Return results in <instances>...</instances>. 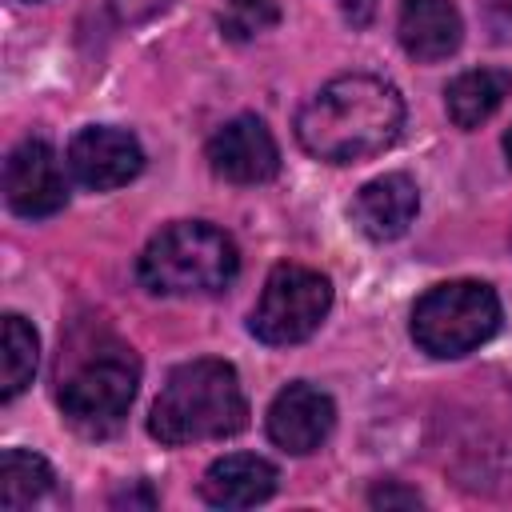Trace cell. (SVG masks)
Segmentation results:
<instances>
[{"label": "cell", "instance_id": "obj_4", "mask_svg": "<svg viewBox=\"0 0 512 512\" xmlns=\"http://www.w3.org/2000/svg\"><path fill=\"white\" fill-rule=\"evenodd\" d=\"M136 384H140V364L132 348L112 336H96V344L72 352V364L56 388V404L80 436L100 440L124 424L136 400Z\"/></svg>", "mask_w": 512, "mask_h": 512}, {"label": "cell", "instance_id": "obj_20", "mask_svg": "<svg viewBox=\"0 0 512 512\" xmlns=\"http://www.w3.org/2000/svg\"><path fill=\"white\" fill-rule=\"evenodd\" d=\"M480 12L496 40H512V0H480Z\"/></svg>", "mask_w": 512, "mask_h": 512}, {"label": "cell", "instance_id": "obj_10", "mask_svg": "<svg viewBox=\"0 0 512 512\" xmlns=\"http://www.w3.org/2000/svg\"><path fill=\"white\" fill-rule=\"evenodd\" d=\"M208 168L228 184H264L280 172L276 136L260 116H236L212 132Z\"/></svg>", "mask_w": 512, "mask_h": 512}, {"label": "cell", "instance_id": "obj_12", "mask_svg": "<svg viewBox=\"0 0 512 512\" xmlns=\"http://www.w3.org/2000/svg\"><path fill=\"white\" fill-rule=\"evenodd\" d=\"M396 36L412 60L436 64L460 48L464 20L452 0H404L400 16H396Z\"/></svg>", "mask_w": 512, "mask_h": 512}, {"label": "cell", "instance_id": "obj_18", "mask_svg": "<svg viewBox=\"0 0 512 512\" xmlns=\"http://www.w3.org/2000/svg\"><path fill=\"white\" fill-rule=\"evenodd\" d=\"M368 504L372 508H416V504H424V496L416 488H404V484L388 480V484H376L368 492Z\"/></svg>", "mask_w": 512, "mask_h": 512}, {"label": "cell", "instance_id": "obj_17", "mask_svg": "<svg viewBox=\"0 0 512 512\" xmlns=\"http://www.w3.org/2000/svg\"><path fill=\"white\" fill-rule=\"evenodd\" d=\"M280 24L276 0H224L220 12V32L228 40H256L260 32Z\"/></svg>", "mask_w": 512, "mask_h": 512}, {"label": "cell", "instance_id": "obj_2", "mask_svg": "<svg viewBox=\"0 0 512 512\" xmlns=\"http://www.w3.org/2000/svg\"><path fill=\"white\" fill-rule=\"evenodd\" d=\"M244 424H248V400L240 376L228 360L216 356H200L172 368L148 412V432L168 448L224 440Z\"/></svg>", "mask_w": 512, "mask_h": 512}, {"label": "cell", "instance_id": "obj_5", "mask_svg": "<svg viewBox=\"0 0 512 512\" xmlns=\"http://www.w3.org/2000/svg\"><path fill=\"white\" fill-rule=\"evenodd\" d=\"M500 328V296L484 280H448L428 288L412 308V340L436 360H456L488 344Z\"/></svg>", "mask_w": 512, "mask_h": 512}, {"label": "cell", "instance_id": "obj_3", "mask_svg": "<svg viewBox=\"0 0 512 512\" xmlns=\"http://www.w3.org/2000/svg\"><path fill=\"white\" fill-rule=\"evenodd\" d=\"M236 240L208 220H176L160 228L136 264V276L156 296H208L236 280Z\"/></svg>", "mask_w": 512, "mask_h": 512}, {"label": "cell", "instance_id": "obj_7", "mask_svg": "<svg viewBox=\"0 0 512 512\" xmlns=\"http://www.w3.org/2000/svg\"><path fill=\"white\" fill-rule=\"evenodd\" d=\"M4 204L24 220L56 216L68 204V180L48 140L28 136L4 160Z\"/></svg>", "mask_w": 512, "mask_h": 512}, {"label": "cell", "instance_id": "obj_1", "mask_svg": "<svg viewBox=\"0 0 512 512\" xmlns=\"http://www.w3.org/2000/svg\"><path fill=\"white\" fill-rule=\"evenodd\" d=\"M404 128L400 92L372 72H344L320 84L296 112V140L328 164H356L384 148Z\"/></svg>", "mask_w": 512, "mask_h": 512}, {"label": "cell", "instance_id": "obj_11", "mask_svg": "<svg viewBox=\"0 0 512 512\" xmlns=\"http://www.w3.org/2000/svg\"><path fill=\"white\" fill-rule=\"evenodd\" d=\"M416 208H420V192H416V180L408 172H384L376 180H368L348 216L352 224L368 236V240H396L408 232V224L416 220Z\"/></svg>", "mask_w": 512, "mask_h": 512}, {"label": "cell", "instance_id": "obj_15", "mask_svg": "<svg viewBox=\"0 0 512 512\" xmlns=\"http://www.w3.org/2000/svg\"><path fill=\"white\" fill-rule=\"evenodd\" d=\"M36 504H60L56 472L44 456L8 448L0 460V508L20 512V508H36Z\"/></svg>", "mask_w": 512, "mask_h": 512}, {"label": "cell", "instance_id": "obj_16", "mask_svg": "<svg viewBox=\"0 0 512 512\" xmlns=\"http://www.w3.org/2000/svg\"><path fill=\"white\" fill-rule=\"evenodd\" d=\"M36 360H40L36 328H32L24 316L8 312V316H4V364H0V372H4L0 396H4V400H16V396L32 384V376H36Z\"/></svg>", "mask_w": 512, "mask_h": 512}, {"label": "cell", "instance_id": "obj_9", "mask_svg": "<svg viewBox=\"0 0 512 512\" xmlns=\"http://www.w3.org/2000/svg\"><path fill=\"white\" fill-rule=\"evenodd\" d=\"M268 440L292 456H308L316 452L332 424H336V404L324 388L308 384V380H292L288 388H280L268 404Z\"/></svg>", "mask_w": 512, "mask_h": 512}, {"label": "cell", "instance_id": "obj_21", "mask_svg": "<svg viewBox=\"0 0 512 512\" xmlns=\"http://www.w3.org/2000/svg\"><path fill=\"white\" fill-rule=\"evenodd\" d=\"M504 156H508V164H512V128L504 132Z\"/></svg>", "mask_w": 512, "mask_h": 512}, {"label": "cell", "instance_id": "obj_14", "mask_svg": "<svg viewBox=\"0 0 512 512\" xmlns=\"http://www.w3.org/2000/svg\"><path fill=\"white\" fill-rule=\"evenodd\" d=\"M508 96H512V72H504V68H468L456 80H448L444 108H448V120L456 128L472 132L488 116H496V108Z\"/></svg>", "mask_w": 512, "mask_h": 512}, {"label": "cell", "instance_id": "obj_13", "mask_svg": "<svg viewBox=\"0 0 512 512\" xmlns=\"http://www.w3.org/2000/svg\"><path fill=\"white\" fill-rule=\"evenodd\" d=\"M276 480H280V472L272 460H264L256 452H228L208 464V472L200 480V496L212 508H252L276 492Z\"/></svg>", "mask_w": 512, "mask_h": 512}, {"label": "cell", "instance_id": "obj_8", "mask_svg": "<svg viewBox=\"0 0 512 512\" xmlns=\"http://www.w3.org/2000/svg\"><path fill=\"white\" fill-rule=\"evenodd\" d=\"M68 168L88 192H112L140 176L144 148L132 132L112 124H88L68 140Z\"/></svg>", "mask_w": 512, "mask_h": 512}, {"label": "cell", "instance_id": "obj_19", "mask_svg": "<svg viewBox=\"0 0 512 512\" xmlns=\"http://www.w3.org/2000/svg\"><path fill=\"white\" fill-rule=\"evenodd\" d=\"M172 0H112V16L120 24H144L152 16H160Z\"/></svg>", "mask_w": 512, "mask_h": 512}, {"label": "cell", "instance_id": "obj_6", "mask_svg": "<svg viewBox=\"0 0 512 512\" xmlns=\"http://www.w3.org/2000/svg\"><path fill=\"white\" fill-rule=\"evenodd\" d=\"M332 308V280L308 264H276L264 280V292L248 316V328L260 344L284 348L308 340Z\"/></svg>", "mask_w": 512, "mask_h": 512}]
</instances>
